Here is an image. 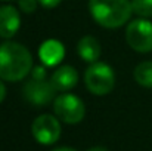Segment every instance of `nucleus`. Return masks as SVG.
I'll return each instance as SVG.
<instances>
[{"mask_svg": "<svg viewBox=\"0 0 152 151\" xmlns=\"http://www.w3.org/2000/svg\"><path fill=\"white\" fill-rule=\"evenodd\" d=\"M33 68V56L25 46L6 42L0 46V79L18 82L27 77Z\"/></svg>", "mask_w": 152, "mask_h": 151, "instance_id": "obj_1", "label": "nucleus"}, {"mask_svg": "<svg viewBox=\"0 0 152 151\" xmlns=\"http://www.w3.org/2000/svg\"><path fill=\"white\" fill-rule=\"evenodd\" d=\"M93 19L105 28H118L126 24L133 12L130 0H89Z\"/></svg>", "mask_w": 152, "mask_h": 151, "instance_id": "obj_2", "label": "nucleus"}, {"mask_svg": "<svg viewBox=\"0 0 152 151\" xmlns=\"http://www.w3.org/2000/svg\"><path fill=\"white\" fill-rule=\"evenodd\" d=\"M86 88L93 94L103 96L109 94L115 85V76L112 68L103 62H93L84 74Z\"/></svg>", "mask_w": 152, "mask_h": 151, "instance_id": "obj_3", "label": "nucleus"}, {"mask_svg": "<svg viewBox=\"0 0 152 151\" xmlns=\"http://www.w3.org/2000/svg\"><path fill=\"white\" fill-rule=\"evenodd\" d=\"M53 110L59 120L66 124L80 123L84 119L86 107L83 101L72 94H62L53 101Z\"/></svg>", "mask_w": 152, "mask_h": 151, "instance_id": "obj_4", "label": "nucleus"}, {"mask_svg": "<svg viewBox=\"0 0 152 151\" xmlns=\"http://www.w3.org/2000/svg\"><path fill=\"white\" fill-rule=\"evenodd\" d=\"M126 40L136 52L146 53L152 50V22L146 18L134 19L126 30Z\"/></svg>", "mask_w": 152, "mask_h": 151, "instance_id": "obj_5", "label": "nucleus"}, {"mask_svg": "<svg viewBox=\"0 0 152 151\" xmlns=\"http://www.w3.org/2000/svg\"><path fill=\"white\" fill-rule=\"evenodd\" d=\"M31 130L37 142L43 145H50L55 144L61 136V123L50 114H42L33 122Z\"/></svg>", "mask_w": 152, "mask_h": 151, "instance_id": "obj_6", "label": "nucleus"}, {"mask_svg": "<svg viewBox=\"0 0 152 151\" xmlns=\"http://www.w3.org/2000/svg\"><path fill=\"white\" fill-rule=\"evenodd\" d=\"M58 91L53 88L50 82H46L45 79H31L25 83L22 94L24 98L31 102L33 105H46L49 104Z\"/></svg>", "mask_w": 152, "mask_h": 151, "instance_id": "obj_7", "label": "nucleus"}, {"mask_svg": "<svg viewBox=\"0 0 152 151\" xmlns=\"http://www.w3.org/2000/svg\"><path fill=\"white\" fill-rule=\"evenodd\" d=\"M21 25L19 12L13 6H1L0 7V36L3 39H10L16 34Z\"/></svg>", "mask_w": 152, "mask_h": 151, "instance_id": "obj_8", "label": "nucleus"}, {"mask_svg": "<svg viewBox=\"0 0 152 151\" xmlns=\"http://www.w3.org/2000/svg\"><path fill=\"white\" fill-rule=\"evenodd\" d=\"M77 82H78V74L75 68H72L71 65H62L56 68L50 77V83L59 92L72 89L77 85Z\"/></svg>", "mask_w": 152, "mask_h": 151, "instance_id": "obj_9", "label": "nucleus"}, {"mask_svg": "<svg viewBox=\"0 0 152 151\" xmlns=\"http://www.w3.org/2000/svg\"><path fill=\"white\" fill-rule=\"evenodd\" d=\"M64 55H65V48L58 40H46L39 49L40 59L43 61V64L49 67L58 65L62 61Z\"/></svg>", "mask_w": 152, "mask_h": 151, "instance_id": "obj_10", "label": "nucleus"}, {"mask_svg": "<svg viewBox=\"0 0 152 151\" xmlns=\"http://www.w3.org/2000/svg\"><path fill=\"white\" fill-rule=\"evenodd\" d=\"M77 52L81 56V59L93 64L98 62L101 56V45L93 36H84L77 45Z\"/></svg>", "mask_w": 152, "mask_h": 151, "instance_id": "obj_11", "label": "nucleus"}, {"mask_svg": "<svg viewBox=\"0 0 152 151\" xmlns=\"http://www.w3.org/2000/svg\"><path fill=\"white\" fill-rule=\"evenodd\" d=\"M134 80L143 88H152V61L140 62L134 68Z\"/></svg>", "mask_w": 152, "mask_h": 151, "instance_id": "obj_12", "label": "nucleus"}, {"mask_svg": "<svg viewBox=\"0 0 152 151\" xmlns=\"http://www.w3.org/2000/svg\"><path fill=\"white\" fill-rule=\"evenodd\" d=\"M132 7H133V13L142 18L152 16V0H132Z\"/></svg>", "mask_w": 152, "mask_h": 151, "instance_id": "obj_13", "label": "nucleus"}, {"mask_svg": "<svg viewBox=\"0 0 152 151\" xmlns=\"http://www.w3.org/2000/svg\"><path fill=\"white\" fill-rule=\"evenodd\" d=\"M19 9L25 13H33L37 9V0H18Z\"/></svg>", "mask_w": 152, "mask_h": 151, "instance_id": "obj_14", "label": "nucleus"}, {"mask_svg": "<svg viewBox=\"0 0 152 151\" xmlns=\"http://www.w3.org/2000/svg\"><path fill=\"white\" fill-rule=\"evenodd\" d=\"M39 1H40V3H42L45 7L50 9V7H56V6H58V4H59L62 0H39Z\"/></svg>", "mask_w": 152, "mask_h": 151, "instance_id": "obj_15", "label": "nucleus"}, {"mask_svg": "<svg viewBox=\"0 0 152 151\" xmlns=\"http://www.w3.org/2000/svg\"><path fill=\"white\" fill-rule=\"evenodd\" d=\"M4 96H6V88H4L3 82L0 80V102L4 99Z\"/></svg>", "mask_w": 152, "mask_h": 151, "instance_id": "obj_16", "label": "nucleus"}, {"mask_svg": "<svg viewBox=\"0 0 152 151\" xmlns=\"http://www.w3.org/2000/svg\"><path fill=\"white\" fill-rule=\"evenodd\" d=\"M87 151H108V150L103 148V147H92V148H89Z\"/></svg>", "mask_w": 152, "mask_h": 151, "instance_id": "obj_17", "label": "nucleus"}, {"mask_svg": "<svg viewBox=\"0 0 152 151\" xmlns=\"http://www.w3.org/2000/svg\"><path fill=\"white\" fill-rule=\"evenodd\" d=\"M53 151H75V150H72L69 147H61V148H55Z\"/></svg>", "mask_w": 152, "mask_h": 151, "instance_id": "obj_18", "label": "nucleus"}, {"mask_svg": "<svg viewBox=\"0 0 152 151\" xmlns=\"http://www.w3.org/2000/svg\"><path fill=\"white\" fill-rule=\"evenodd\" d=\"M6 1H9V0H6Z\"/></svg>", "mask_w": 152, "mask_h": 151, "instance_id": "obj_19", "label": "nucleus"}]
</instances>
